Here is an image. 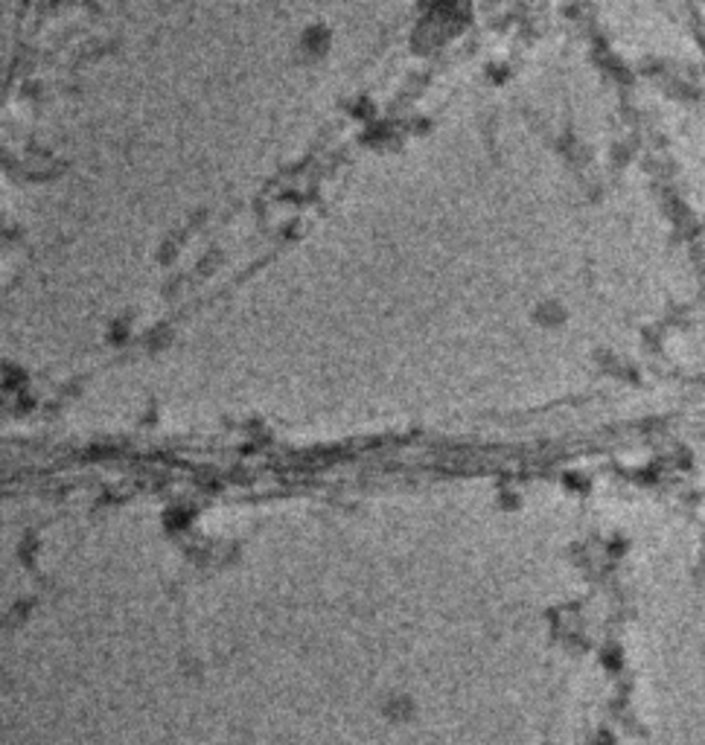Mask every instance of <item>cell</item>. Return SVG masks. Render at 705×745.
<instances>
[]
</instances>
